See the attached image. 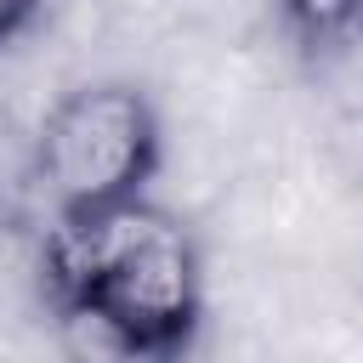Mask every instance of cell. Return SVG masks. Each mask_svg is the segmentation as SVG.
Listing matches in <instances>:
<instances>
[{
	"mask_svg": "<svg viewBox=\"0 0 363 363\" xmlns=\"http://www.w3.org/2000/svg\"><path fill=\"white\" fill-rule=\"evenodd\" d=\"M272 17L306 57H340L363 45V0H272Z\"/></svg>",
	"mask_w": 363,
	"mask_h": 363,
	"instance_id": "obj_4",
	"label": "cell"
},
{
	"mask_svg": "<svg viewBox=\"0 0 363 363\" xmlns=\"http://www.w3.org/2000/svg\"><path fill=\"white\" fill-rule=\"evenodd\" d=\"M40 289L45 301H91L142 340L182 357L204 318L199 244L170 210L147 199L85 221H51L40 250Z\"/></svg>",
	"mask_w": 363,
	"mask_h": 363,
	"instance_id": "obj_1",
	"label": "cell"
},
{
	"mask_svg": "<svg viewBox=\"0 0 363 363\" xmlns=\"http://www.w3.org/2000/svg\"><path fill=\"white\" fill-rule=\"evenodd\" d=\"M164 164V125L130 79H74L34 119V187L51 221H85L147 199Z\"/></svg>",
	"mask_w": 363,
	"mask_h": 363,
	"instance_id": "obj_2",
	"label": "cell"
},
{
	"mask_svg": "<svg viewBox=\"0 0 363 363\" xmlns=\"http://www.w3.org/2000/svg\"><path fill=\"white\" fill-rule=\"evenodd\" d=\"M40 23H45V0H0V51L23 45Z\"/></svg>",
	"mask_w": 363,
	"mask_h": 363,
	"instance_id": "obj_5",
	"label": "cell"
},
{
	"mask_svg": "<svg viewBox=\"0 0 363 363\" xmlns=\"http://www.w3.org/2000/svg\"><path fill=\"white\" fill-rule=\"evenodd\" d=\"M51 306V357L57 363H182V352H164L125 329L113 312L91 301H45Z\"/></svg>",
	"mask_w": 363,
	"mask_h": 363,
	"instance_id": "obj_3",
	"label": "cell"
}]
</instances>
